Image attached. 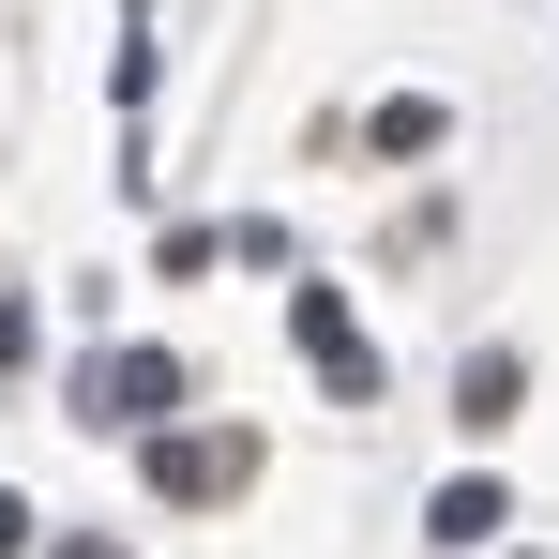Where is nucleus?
Here are the masks:
<instances>
[{"instance_id":"7ed1b4c3","label":"nucleus","mask_w":559,"mask_h":559,"mask_svg":"<svg viewBox=\"0 0 559 559\" xmlns=\"http://www.w3.org/2000/svg\"><path fill=\"white\" fill-rule=\"evenodd\" d=\"M439 545H499L514 530V499H499V468H468V484H439V514H424Z\"/></svg>"},{"instance_id":"f257e3e1","label":"nucleus","mask_w":559,"mask_h":559,"mask_svg":"<svg viewBox=\"0 0 559 559\" xmlns=\"http://www.w3.org/2000/svg\"><path fill=\"white\" fill-rule=\"evenodd\" d=\"M76 408H92V424H167V408H182V364H167V348H106V364L76 378Z\"/></svg>"},{"instance_id":"423d86ee","label":"nucleus","mask_w":559,"mask_h":559,"mask_svg":"<svg viewBox=\"0 0 559 559\" xmlns=\"http://www.w3.org/2000/svg\"><path fill=\"white\" fill-rule=\"evenodd\" d=\"M0 559H31V499L15 484H0Z\"/></svg>"},{"instance_id":"f03ea898","label":"nucleus","mask_w":559,"mask_h":559,"mask_svg":"<svg viewBox=\"0 0 559 559\" xmlns=\"http://www.w3.org/2000/svg\"><path fill=\"white\" fill-rule=\"evenodd\" d=\"M287 333H302V364L333 378V393H348V408H364V393H378V348H364V318H348V302H333V287H302V302H287Z\"/></svg>"},{"instance_id":"0eeeda50","label":"nucleus","mask_w":559,"mask_h":559,"mask_svg":"<svg viewBox=\"0 0 559 559\" xmlns=\"http://www.w3.org/2000/svg\"><path fill=\"white\" fill-rule=\"evenodd\" d=\"M46 559H121V545H46Z\"/></svg>"},{"instance_id":"39448f33","label":"nucleus","mask_w":559,"mask_h":559,"mask_svg":"<svg viewBox=\"0 0 559 559\" xmlns=\"http://www.w3.org/2000/svg\"><path fill=\"white\" fill-rule=\"evenodd\" d=\"M227 468H242V454H212V439H167V424H152V499H212Z\"/></svg>"},{"instance_id":"20e7f679","label":"nucleus","mask_w":559,"mask_h":559,"mask_svg":"<svg viewBox=\"0 0 559 559\" xmlns=\"http://www.w3.org/2000/svg\"><path fill=\"white\" fill-rule=\"evenodd\" d=\"M514 393H530V364L514 348H468V378H454V424L484 439V424H514Z\"/></svg>"}]
</instances>
